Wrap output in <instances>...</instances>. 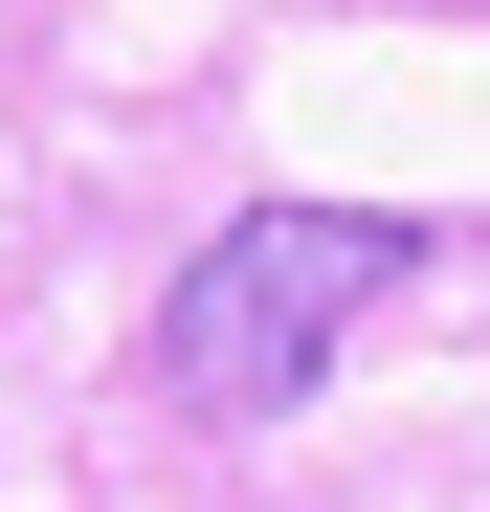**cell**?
Instances as JSON below:
<instances>
[{"mask_svg": "<svg viewBox=\"0 0 490 512\" xmlns=\"http://www.w3.org/2000/svg\"><path fill=\"white\" fill-rule=\"evenodd\" d=\"M424 268V223H379V201H245L179 290H156V379H179L201 423H268L335 379V334Z\"/></svg>", "mask_w": 490, "mask_h": 512, "instance_id": "6da1fadb", "label": "cell"}]
</instances>
